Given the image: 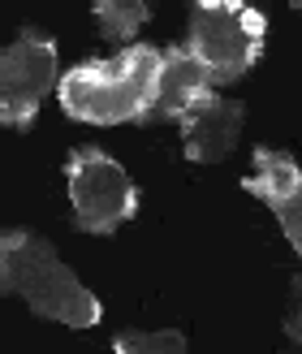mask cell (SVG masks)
I'll return each mask as SVG.
<instances>
[{"label":"cell","mask_w":302,"mask_h":354,"mask_svg":"<svg viewBox=\"0 0 302 354\" xmlns=\"http://www.w3.org/2000/svg\"><path fill=\"white\" fill-rule=\"evenodd\" d=\"M268 44V17L246 0H194L186 48L211 69V82H238L255 69Z\"/></svg>","instance_id":"obj_3"},{"label":"cell","mask_w":302,"mask_h":354,"mask_svg":"<svg viewBox=\"0 0 302 354\" xmlns=\"http://www.w3.org/2000/svg\"><path fill=\"white\" fill-rule=\"evenodd\" d=\"M242 121H246L242 104L203 95L194 109H186L182 117H177L182 138H186V160L190 165H220L225 156L234 151V143H238Z\"/></svg>","instance_id":"obj_7"},{"label":"cell","mask_w":302,"mask_h":354,"mask_svg":"<svg viewBox=\"0 0 302 354\" xmlns=\"http://www.w3.org/2000/svg\"><path fill=\"white\" fill-rule=\"evenodd\" d=\"M294 5H298V9H302V0H294Z\"/></svg>","instance_id":"obj_12"},{"label":"cell","mask_w":302,"mask_h":354,"mask_svg":"<svg viewBox=\"0 0 302 354\" xmlns=\"http://www.w3.org/2000/svg\"><path fill=\"white\" fill-rule=\"evenodd\" d=\"M285 337L302 346V272L290 286V307H285Z\"/></svg>","instance_id":"obj_11"},{"label":"cell","mask_w":302,"mask_h":354,"mask_svg":"<svg viewBox=\"0 0 302 354\" xmlns=\"http://www.w3.org/2000/svg\"><path fill=\"white\" fill-rule=\"evenodd\" d=\"M160 65H164V52L151 44H130L113 61H82L65 69L57 86L61 109L74 121H86V126L147 121Z\"/></svg>","instance_id":"obj_1"},{"label":"cell","mask_w":302,"mask_h":354,"mask_svg":"<svg viewBox=\"0 0 302 354\" xmlns=\"http://www.w3.org/2000/svg\"><path fill=\"white\" fill-rule=\"evenodd\" d=\"M0 290L26 298L39 320H57L65 328H95L104 315L100 298L61 263L52 242L26 229H9L0 238Z\"/></svg>","instance_id":"obj_2"},{"label":"cell","mask_w":302,"mask_h":354,"mask_svg":"<svg viewBox=\"0 0 302 354\" xmlns=\"http://www.w3.org/2000/svg\"><path fill=\"white\" fill-rule=\"evenodd\" d=\"M91 9L100 17L104 39H113V44H126L147 22V0H91Z\"/></svg>","instance_id":"obj_9"},{"label":"cell","mask_w":302,"mask_h":354,"mask_svg":"<svg viewBox=\"0 0 302 354\" xmlns=\"http://www.w3.org/2000/svg\"><path fill=\"white\" fill-rule=\"evenodd\" d=\"M242 186L272 207V216L285 229L290 246L302 255V169L294 156L255 147V173H246Z\"/></svg>","instance_id":"obj_6"},{"label":"cell","mask_w":302,"mask_h":354,"mask_svg":"<svg viewBox=\"0 0 302 354\" xmlns=\"http://www.w3.org/2000/svg\"><path fill=\"white\" fill-rule=\"evenodd\" d=\"M65 186H69V203H74V225L82 234H100V238L117 234L138 212V186L130 182V173L100 147L69 151Z\"/></svg>","instance_id":"obj_4"},{"label":"cell","mask_w":302,"mask_h":354,"mask_svg":"<svg viewBox=\"0 0 302 354\" xmlns=\"http://www.w3.org/2000/svg\"><path fill=\"white\" fill-rule=\"evenodd\" d=\"M57 86V44L48 35H22L0 52V121L9 130H30L44 95Z\"/></svg>","instance_id":"obj_5"},{"label":"cell","mask_w":302,"mask_h":354,"mask_svg":"<svg viewBox=\"0 0 302 354\" xmlns=\"http://www.w3.org/2000/svg\"><path fill=\"white\" fill-rule=\"evenodd\" d=\"M113 350L117 354H182L190 346H186V333L164 328V333H121Z\"/></svg>","instance_id":"obj_10"},{"label":"cell","mask_w":302,"mask_h":354,"mask_svg":"<svg viewBox=\"0 0 302 354\" xmlns=\"http://www.w3.org/2000/svg\"><path fill=\"white\" fill-rule=\"evenodd\" d=\"M211 69L194 57V52L182 48H169L164 52V65H160V78H155V95H151V113L147 121H177L186 109H194L203 95H211Z\"/></svg>","instance_id":"obj_8"}]
</instances>
